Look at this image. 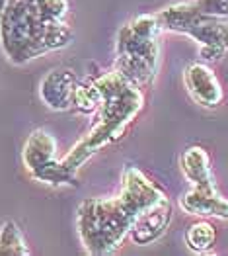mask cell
<instances>
[{"instance_id": "5b68a950", "label": "cell", "mask_w": 228, "mask_h": 256, "mask_svg": "<svg viewBox=\"0 0 228 256\" xmlns=\"http://www.w3.org/2000/svg\"><path fill=\"white\" fill-rule=\"evenodd\" d=\"M160 28L193 38L203 61H219L228 51V22L203 14L193 0L178 2L156 12Z\"/></svg>"}, {"instance_id": "4fadbf2b", "label": "cell", "mask_w": 228, "mask_h": 256, "mask_svg": "<svg viewBox=\"0 0 228 256\" xmlns=\"http://www.w3.org/2000/svg\"><path fill=\"white\" fill-rule=\"evenodd\" d=\"M193 4L207 16L228 20V0H193Z\"/></svg>"}, {"instance_id": "ba28073f", "label": "cell", "mask_w": 228, "mask_h": 256, "mask_svg": "<svg viewBox=\"0 0 228 256\" xmlns=\"http://www.w3.org/2000/svg\"><path fill=\"white\" fill-rule=\"evenodd\" d=\"M78 82L80 78L76 76L72 68L68 66L53 68L51 72L43 76L41 84H39V96H41L43 104L53 112L72 110L74 92L78 88Z\"/></svg>"}, {"instance_id": "9c48e42d", "label": "cell", "mask_w": 228, "mask_h": 256, "mask_svg": "<svg viewBox=\"0 0 228 256\" xmlns=\"http://www.w3.org/2000/svg\"><path fill=\"white\" fill-rule=\"evenodd\" d=\"M184 82L189 92V96L203 108H217L223 98V86L219 82V78L215 76V72L211 70V66L205 63H191L184 70Z\"/></svg>"}, {"instance_id": "5bb4252c", "label": "cell", "mask_w": 228, "mask_h": 256, "mask_svg": "<svg viewBox=\"0 0 228 256\" xmlns=\"http://www.w3.org/2000/svg\"><path fill=\"white\" fill-rule=\"evenodd\" d=\"M6 2H8V0H0V12H2V8L6 6Z\"/></svg>"}, {"instance_id": "277c9868", "label": "cell", "mask_w": 228, "mask_h": 256, "mask_svg": "<svg viewBox=\"0 0 228 256\" xmlns=\"http://www.w3.org/2000/svg\"><path fill=\"white\" fill-rule=\"evenodd\" d=\"M160 22L156 14H141L117 32L113 70L137 88H145L156 76L160 63Z\"/></svg>"}, {"instance_id": "52a82bcc", "label": "cell", "mask_w": 228, "mask_h": 256, "mask_svg": "<svg viewBox=\"0 0 228 256\" xmlns=\"http://www.w3.org/2000/svg\"><path fill=\"white\" fill-rule=\"evenodd\" d=\"M180 206L186 214L228 219V200L217 190L213 176L191 182V188L180 198Z\"/></svg>"}, {"instance_id": "30bf717a", "label": "cell", "mask_w": 228, "mask_h": 256, "mask_svg": "<svg viewBox=\"0 0 228 256\" xmlns=\"http://www.w3.org/2000/svg\"><path fill=\"white\" fill-rule=\"evenodd\" d=\"M170 221H172V204H170V200L166 196L164 200H160L158 204L148 208L145 214L135 221L129 236H131V240L135 244L146 246V244L158 240L166 233Z\"/></svg>"}, {"instance_id": "3957f363", "label": "cell", "mask_w": 228, "mask_h": 256, "mask_svg": "<svg viewBox=\"0 0 228 256\" xmlns=\"http://www.w3.org/2000/svg\"><path fill=\"white\" fill-rule=\"evenodd\" d=\"M94 80L100 90L98 108L94 110L96 122L62 158V164L74 174L92 154L119 141L145 108L141 88L131 84L117 70L98 72L94 74Z\"/></svg>"}, {"instance_id": "6da1fadb", "label": "cell", "mask_w": 228, "mask_h": 256, "mask_svg": "<svg viewBox=\"0 0 228 256\" xmlns=\"http://www.w3.org/2000/svg\"><path fill=\"white\" fill-rule=\"evenodd\" d=\"M164 190L139 166H127L121 192L115 198H88L76 210V229L88 254L115 252L129 236L135 221L164 200Z\"/></svg>"}, {"instance_id": "7a4b0ae2", "label": "cell", "mask_w": 228, "mask_h": 256, "mask_svg": "<svg viewBox=\"0 0 228 256\" xmlns=\"http://www.w3.org/2000/svg\"><path fill=\"white\" fill-rule=\"evenodd\" d=\"M68 0H8L0 12V45L6 59L25 64L70 45Z\"/></svg>"}, {"instance_id": "8992f818", "label": "cell", "mask_w": 228, "mask_h": 256, "mask_svg": "<svg viewBox=\"0 0 228 256\" xmlns=\"http://www.w3.org/2000/svg\"><path fill=\"white\" fill-rule=\"evenodd\" d=\"M21 160L31 178L49 186H78V178L57 158V141L45 129H35L23 143Z\"/></svg>"}, {"instance_id": "8fae6325", "label": "cell", "mask_w": 228, "mask_h": 256, "mask_svg": "<svg viewBox=\"0 0 228 256\" xmlns=\"http://www.w3.org/2000/svg\"><path fill=\"white\" fill-rule=\"evenodd\" d=\"M29 252L20 227L14 221H6L0 229V256H27Z\"/></svg>"}, {"instance_id": "7c38bea8", "label": "cell", "mask_w": 228, "mask_h": 256, "mask_svg": "<svg viewBox=\"0 0 228 256\" xmlns=\"http://www.w3.org/2000/svg\"><path fill=\"white\" fill-rule=\"evenodd\" d=\"M215 240H217V231H215V227L209 221L193 223L186 233L187 246L191 250H195V252H207V250H211Z\"/></svg>"}]
</instances>
